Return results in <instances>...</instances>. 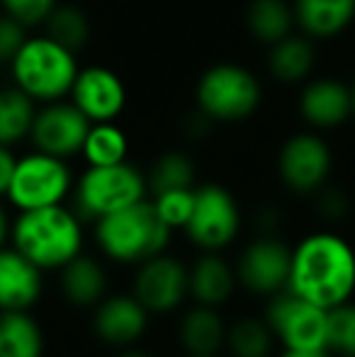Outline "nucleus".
Wrapping results in <instances>:
<instances>
[{"label": "nucleus", "mask_w": 355, "mask_h": 357, "mask_svg": "<svg viewBox=\"0 0 355 357\" xmlns=\"http://www.w3.org/2000/svg\"><path fill=\"white\" fill-rule=\"evenodd\" d=\"M287 291L331 311L355 294V250L346 238L319 231L292 250Z\"/></svg>", "instance_id": "1"}, {"label": "nucleus", "mask_w": 355, "mask_h": 357, "mask_svg": "<svg viewBox=\"0 0 355 357\" xmlns=\"http://www.w3.org/2000/svg\"><path fill=\"white\" fill-rule=\"evenodd\" d=\"M10 238L39 270H61L83 248L81 216L63 204L27 209L13 221Z\"/></svg>", "instance_id": "2"}, {"label": "nucleus", "mask_w": 355, "mask_h": 357, "mask_svg": "<svg viewBox=\"0 0 355 357\" xmlns=\"http://www.w3.org/2000/svg\"><path fill=\"white\" fill-rule=\"evenodd\" d=\"M173 229L158 216L153 202L142 199L95 221V238L107 258L117 263H144L166 253Z\"/></svg>", "instance_id": "3"}, {"label": "nucleus", "mask_w": 355, "mask_h": 357, "mask_svg": "<svg viewBox=\"0 0 355 357\" xmlns=\"http://www.w3.org/2000/svg\"><path fill=\"white\" fill-rule=\"evenodd\" d=\"M78 71L81 66L76 61V52L54 42L47 34L27 37L22 49L10 61L13 85L27 93L37 105L66 98Z\"/></svg>", "instance_id": "4"}, {"label": "nucleus", "mask_w": 355, "mask_h": 357, "mask_svg": "<svg viewBox=\"0 0 355 357\" xmlns=\"http://www.w3.org/2000/svg\"><path fill=\"white\" fill-rule=\"evenodd\" d=\"M199 114L212 122H241L261 105V83L239 63H214L195 88Z\"/></svg>", "instance_id": "5"}, {"label": "nucleus", "mask_w": 355, "mask_h": 357, "mask_svg": "<svg viewBox=\"0 0 355 357\" xmlns=\"http://www.w3.org/2000/svg\"><path fill=\"white\" fill-rule=\"evenodd\" d=\"M146 175L132 163L88 165L76 185V209L83 219H103L146 199Z\"/></svg>", "instance_id": "6"}, {"label": "nucleus", "mask_w": 355, "mask_h": 357, "mask_svg": "<svg viewBox=\"0 0 355 357\" xmlns=\"http://www.w3.org/2000/svg\"><path fill=\"white\" fill-rule=\"evenodd\" d=\"M71 188L73 175L66 158L42 153V151L34 149V153L17 158L5 197L20 212H27V209L63 204Z\"/></svg>", "instance_id": "7"}, {"label": "nucleus", "mask_w": 355, "mask_h": 357, "mask_svg": "<svg viewBox=\"0 0 355 357\" xmlns=\"http://www.w3.org/2000/svg\"><path fill=\"white\" fill-rule=\"evenodd\" d=\"M266 324L282 348H328V311L287 289L273 294L266 309Z\"/></svg>", "instance_id": "8"}, {"label": "nucleus", "mask_w": 355, "mask_h": 357, "mask_svg": "<svg viewBox=\"0 0 355 357\" xmlns=\"http://www.w3.org/2000/svg\"><path fill=\"white\" fill-rule=\"evenodd\" d=\"M241 229V212L234 195L222 185H199L195 188V207L185 234L199 250H222L236 238Z\"/></svg>", "instance_id": "9"}, {"label": "nucleus", "mask_w": 355, "mask_h": 357, "mask_svg": "<svg viewBox=\"0 0 355 357\" xmlns=\"http://www.w3.org/2000/svg\"><path fill=\"white\" fill-rule=\"evenodd\" d=\"M90 124L93 122L71 100L68 102L54 100V102H44L37 107L29 139H32L34 149L42 153L71 158V155L81 153Z\"/></svg>", "instance_id": "10"}, {"label": "nucleus", "mask_w": 355, "mask_h": 357, "mask_svg": "<svg viewBox=\"0 0 355 357\" xmlns=\"http://www.w3.org/2000/svg\"><path fill=\"white\" fill-rule=\"evenodd\" d=\"M333 155L328 144L312 132L294 134L282 144L278 155V170L282 183L292 192H317L331 173Z\"/></svg>", "instance_id": "11"}, {"label": "nucleus", "mask_w": 355, "mask_h": 357, "mask_svg": "<svg viewBox=\"0 0 355 357\" xmlns=\"http://www.w3.org/2000/svg\"><path fill=\"white\" fill-rule=\"evenodd\" d=\"M132 294L149 314H171L183 304L185 296H190L188 268L173 255H153L139 263Z\"/></svg>", "instance_id": "12"}, {"label": "nucleus", "mask_w": 355, "mask_h": 357, "mask_svg": "<svg viewBox=\"0 0 355 357\" xmlns=\"http://www.w3.org/2000/svg\"><path fill=\"white\" fill-rule=\"evenodd\" d=\"M289 263H292V250L275 236H263L248 243V248L241 253L236 280L253 294L273 296L287 289Z\"/></svg>", "instance_id": "13"}, {"label": "nucleus", "mask_w": 355, "mask_h": 357, "mask_svg": "<svg viewBox=\"0 0 355 357\" xmlns=\"http://www.w3.org/2000/svg\"><path fill=\"white\" fill-rule=\"evenodd\" d=\"M68 98L90 122H114L127 105V88L109 68L86 66L78 71Z\"/></svg>", "instance_id": "14"}, {"label": "nucleus", "mask_w": 355, "mask_h": 357, "mask_svg": "<svg viewBox=\"0 0 355 357\" xmlns=\"http://www.w3.org/2000/svg\"><path fill=\"white\" fill-rule=\"evenodd\" d=\"M149 311L134 294L105 296L95 306L93 328L103 343L114 348H129L134 345L149 328Z\"/></svg>", "instance_id": "15"}, {"label": "nucleus", "mask_w": 355, "mask_h": 357, "mask_svg": "<svg viewBox=\"0 0 355 357\" xmlns=\"http://www.w3.org/2000/svg\"><path fill=\"white\" fill-rule=\"evenodd\" d=\"M299 114L314 129L341 127L353 114L351 85L336 78L309 80L299 95Z\"/></svg>", "instance_id": "16"}, {"label": "nucleus", "mask_w": 355, "mask_h": 357, "mask_svg": "<svg viewBox=\"0 0 355 357\" xmlns=\"http://www.w3.org/2000/svg\"><path fill=\"white\" fill-rule=\"evenodd\" d=\"M42 273L17 248H0V311H29L44 289Z\"/></svg>", "instance_id": "17"}, {"label": "nucleus", "mask_w": 355, "mask_h": 357, "mask_svg": "<svg viewBox=\"0 0 355 357\" xmlns=\"http://www.w3.org/2000/svg\"><path fill=\"white\" fill-rule=\"evenodd\" d=\"M236 282V270L217 250H202L192 268H188V291L197 304L219 309L232 299Z\"/></svg>", "instance_id": "18"}, {"label": "nucleus", "mask_w": 355, "mask_h": 357, "mask_svg": "<svg viewBox=\"0 0 355 357\" xmlns=\"http://www.w3.org/2000/svg\"><path fill=\"white\" fill-rule=\"evenodd\" d=\"M294 24L309 39H331L351 27L355 0H294Z\"/></svg>", "instance_id": "19"}, {"label": "nucleus", "mask_w": 355, "mask_h": 357, "mask_svg": "<svg viewBox=\"0 0 355 357\" xmlns=\"http://www.w3.org/2000/svg\"><path fill=\"white\" fill-rule=\"evenodd\" d=\"M61 291L73 306H81V309L98 306L107 294L105 268L90 255L78 253L61 268Z\"/></svg>", "instance_id": "20"}, {"label": "nucleus", "mask_w": 355, "mask_h": 357, "mask_svg": "<svg viewBox=\"0 0 355 357\" xmlns=\"http://www.w3.org/2000/svg\"><path fill=\"white\" fill-rule=\"evenodd\" d=\"M180 343L188 355H217L227 343V324L214 306L195 304L180 321Z\"/></svg>", "instance_id": "21"}, {"label": "nucleus", "mask_w": 355, "mask_h": 357, "mask_svg": "<svg viewBox=\"0 0 355 357\" xmlns=\"http://www.w3.org/2000/svg\"><path fill=\"white\" fill-rule=\"evenodd\" d=\"M314 39L307 34H287L280 42L270 44L268 54V68L280 83H302L314 71V61H317V49H314Z\"/></svg>", "instance_id": "22"}, {"label": "nucleus", "mask_w": 355, "mask_h": 357, "mask_svg": "<svg viewBox=\"0 0 355 357\" xmlns=\"http://www.w3.org/2000/svg\"><path fill=\"white\" fill-rule=\"evenodd\" d=\"M44 333L29 311H0V357H42Z\"/></svg>", "instance_id": "23"}, {"label": "nucleus", "mask_w": 355, "mask_h": 357, "mask_svg": "<svg viewBox=\"0 0 355 357\" xmlns=\"http://www.w3.org/2000/svg\"><path fill=\"white\" fill-rule=\"evenodd\" d=\"M246 27L258 42L270 47L292 34L294 10L287 0H251L246 10Z\"/></svg>", "instance_id": "24"}, {"label": "nucleus", "mask_w": 355, "mask_h": 357, "mask_svg": "<svg viewBox=\"0 0 355 357\" xmlns=\"http://www.w3.org/2000/svg\"><path fill=\"white\" fill-rule=\"evenodd\" d=\"M37 102L22 93L20 88H0V144L10 146L20 144L32 132Z\"/></svg>", "instance_id": "25"}, {"label": "nucleus", "mask_w": 355, "mask_h": 357, "mask_svg": "<svg viewBox=\"0 0 355 357\" xmlns=\"http://www.w3.org/2000/svg\"><path fill=\"white\" fill-rule=\"evenodd\" d=\"M88 165H114L127 160L129 139L114 122H93L81 149Z\"/></svg>", "instance_id": "26"}, {"label": "nucleus", "mask_w": 355, "mask_h": 357, "mask_svg": "<svg viewBox=\"0 0 355 357\" xmlns=\"http://www.w3.org/2000/svg\"><path fill=\"white\" fill-rule=\"evenodd\" d=\"M273 331L266 319L243 316L236 324L227 326V348L234 357H270L273 353Z\"/></svg>", "instance_id": "27"}, {"label": "nucleus", "mask_w": 355, "mask_h": 357, "mask_svg": "<svg viewBox=\"0 0 355 357\" xmlns=\"http://www.w3.org/2000/svg\"><path fill=\"white\" fill-rule=\"evenodd\" d=\"M47 37H52L54 42L63 44L71 52H81L90 39V22L88 15L76 5H61L52 10V15L47 17Z\"/></svg>", "instance_id": "28"}, {"label": "nucleus", "mask_w": 355, "mask_h": 357, "mask_svg": "<svg viewBox=\"0 0 355 357\" xmlns=\"http://www.w3.org/2000/svg\"><path fill=\"white\" fill-rule=\"evenodd\" d=\"M146 183L153 195L166 190L195 188V163L190 160V155L180 151H168L153 163Z\"/></svg>", "instance_id": "29"}, {"label": "nucleus", "mask_w": 355, "mask_h": 357, "mask_svg": "<svg viewBox=\"0 0 355 357\" xmlns=\"http://www.w3.org/2000/svg\"><path fill=\"white\" fill-rule=\"evenodd\" d=\"M328 350L343 357H355V304L328 311Z\"/></svg>", "instance_id": "30"}, {"label": "nucleus", "mask_w": 355, "mask_h": 357, "mask_svg": "<svg viewBox=\"0 0 355 357\" xmlns=\"http://www.w3.org/2000/svg\"><path fill=\"white\" fill-rule=\"evenodd\" d=\"M153 207H156L158 216L176 229H185V224L190 221L195 207V188H180V190H166V192L153 195Z\"/></svg>", "instance_id": "31"}, {"label": "nucleus", "mask_w": 355, "mask_h": 357, "mask_svg": "<svg viewBox=\"0 0 355 357\" xmlns=\"http://www.w3.org/2000/svg\"><path fill=\"white\" fill-rule=\"evenodd\" d=\"M56 5L59 0H0L3 13L15 17L17 22H22L27 29L47 22V17Z\"/></svg>", "instance_id": "32"}, {"label": "nucleus", "mask_w": 355, "mask_h": 357, "mask_svg": "<svg viewBox=\"0 0 355 357\" xmlns=\"http://www.w3.org/2000/svg\"><path fill=\"white\" fill-rule=\"evenodd\" d=\"M27 42V27L10 15H0V63H10Z\"/></svg>", "instance_id": "33"}, {"label": "nucleus", "mask_w": 355, "mask_h": 357, "mask_svg": "<svg viewBox=\"0 0 355 357\" xmlns=\"http://www.w3.org/2000/svg\"><path fill=\"white\" fill-rule=\"evenodd\" d=\"M15 163H17V158L13 155L10 146L0 144V197H5V192H8L10 178H13V170H15Z\"/></svg>", "instance_id": "34"}, {"label": "nucleus", "mask_w": 355, "mask_h": 357, "mask_svg": "<svg viewBox=\"0 0 355 357\" xmlns=\"http://www.w3.org/2000/svg\"><path fill=\"white\" fill-rule=\"evenodd\" d=\"M280 357H333L328 348H314V350H289L285 348V353Z\"/></svg>", "instance_id": "35"}, {"label": "nucleus", "mask_w": 355, "mask_h": 357, "mask_svg": "<svg viewBox=\"0 0 355 357\" xmlns=\"http://www.w3.org/2000/svg\"><path fill=\"white\" fill-rule=\"evenodd\" d=\"M10 229H13V224H10L8 212H5V209H3V204H0V248H3V245H5V241H8Z\"/></svg>", "instance_id": "36"}, {"label": "nucleus", "mask_w": 355, "mask_h": 357, "mask_svg": "<svg viewBox=\"0 0 355 357\" xmlns=\"http://www.w3.org/2000/svg\"><path fill=\"white\" fill-rule=\"evenodd\" d=\"M119 357H151V355H146V353H137V350H129V353H124V355H119Z\"/></svg>", "instance_id": "37"}, {"label": "nucleus", "mask_w": 355, "mask_h": 357, "mask_svg": "<svg viewBox=\"0 0 355 357\" xmlns=\"http://www.w3.org/2000/svg\"><path fill=\"white\" fill-rule=\"evenodd\" d=\"M351 95H353V114H355V78H353V85H351Z\"/></svg>", "instance_id": "38"}, {"label": "nucleus", "mask_w": 355, "mask_h": 357, "mask_svg": "<svg viewBox=\"0 0 355 357\" xmlns=\"http://www.w3.org/2000/svg\"><path fill=\"white\" fill-rule=\"evenodd\" d=\"M188 357H217V355H188Z\"/></svg>", "instance_id": "39"}]
</instances>
